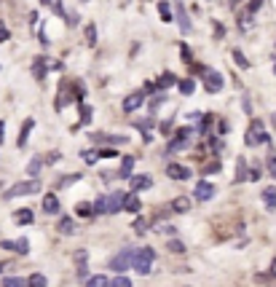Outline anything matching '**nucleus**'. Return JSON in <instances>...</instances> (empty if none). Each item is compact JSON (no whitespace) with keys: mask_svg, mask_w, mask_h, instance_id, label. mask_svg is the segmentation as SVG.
Wrapping results in <instances>:
<instances>
[{"mask_svg":"<svg viewBox=\"0 0 276 287\" xmlns=\"http://www.w3.org/2000/svg\"><path fill=\"white\" fill-rule=\"evenodd\" d=\"M41 191V180H25V183H17L6 191V199H17V196H27V193H38Z\"/></svg>","mask_w":276,"mask_h":287,"instance_id":"nucleus-3","label":"nucleus"},{"mask_svg":"<svg viewBox=\"0 0 276 287\" xmlns=\"http://www.w3.org/2000/svg\"><path fill=\"white\" fill-rule=\"evenodd\" d=\"M3 287H27V282L22 276H6L3 279Z\"/></svg>","mask_w":276,"mask_h":287,"instance_id":"nucleus-37","label":"nucleus"},{"mask_svg":"<svg viewBox=\"0 0 276 287\" xmlns=\"http://www.w3.org/2000/svg\"><path fill=\"white\" fill-rule=\"evenodd\" d=\"M27 287H49V282H46L43 274H33L27 279Z\"/></svg>","mask_w":276,"mask_h":287,"instance_id":"nucleus-32","label":"nucleus"},{"mask_svg":"<svg viewBox=\"0 0 276 287\" xmlns=\"http://www.w3.org/2000/svg\"><path fill=\"white\" fill-rule=\"evenodd\" d=\"M180 57H183V62H193V51H191V46H180Z\"/></svg>","mask_w":276,"mask_h":287,"instance_id":"nucleus-45","label":"nucleus"},{"mask_svg":"<svg viewBox=\"0 0 276 287\" xmlns=\"http://www.w3.org/2000/svg\"><path fill=\"white\" fill-rule=\"evenodd\" d=\"M263 204L265 209H276V185H268V188H263Z\"/></svg>","mask_w":276,"mask_h":287,"instance_id":"nucleus-17","label":"nucleus"},{"mask_svg":"<svg viewBox=\"0 0 276 287\" xmlns=\"http://www.w3.org/2000/svg\"><path fill=\"white\" fill-rule=\"evenodd\" d=\"M225 81L223 75L217 73V70H204V89L209 91V94H217V91H223Z\"/></svg>","mask_w":276,"mask_h":287,"instance_id":"nucleus-4","label":"nucleus"},{"mask_svg":"<svg viewBox=\"0 0 276 287\" xmlns=\"http://www.w3.org/2000/svg\"><path fill=\"white\" fill-rule=\"evenodd\" d=\"M271 118H273V123H276V113H273V115H271Z\"/></svg>","mask_w":276,"mask_h":287,"instance_id":"nucleus-63","label":"nucleus"},{"mask_svg":"<svg viewBox=\"0 0 276 287\" xmlns=\"http://www.w3.org/2000/svg\"><path fill=\"white\" fill-rule=\"evenodd\" d=\"M159 17H161L164 22H172V19H175V14H172V3L161 0V3H159Z\"/></svg>","mask_w":276,"mask_h":287,"instance_id":"nucleus-25","label":"nucleus"},{"mask_svg":"<svg viewBox=\"0 0 276 287\" xmlns=\"http://www.w3.org/2000/svg\"><path fill=\"white\" fill-rule=\"evenodd\" d=\"M94 145H126L129 142V137L126 134H105V131H97V134H91Z\"/></svg>","mask_w":276,"mask_h":287,"instance_id":"nucleus-7","label":"nucleus"},{"mask_svg":"<svg viewBox=\"0 0 276 287\" xmlns=\"http://www.w3.org/2000/svg\"><path fill=\"white\" fill-rule=\"evenodd\" d=\"M273 73H276V62H273Z\"/></svg>","mask_w":276,"mask_h":287,"instance_id":"nucleus-64","label":"nucleus"},{"mask_svg":"<svg viewBox=\"0 0 276 287\" xmlns=\"http://www.w3.org/2000/svg\"><path fill=\"white\" fill-rule=\"evenodd\" d=\"M3 244V250H14V252H19V255H27L30 252V239H17V242H11V239H6V242H0Z\"/></svg>","mask_w":276,"mask_h":287,"instance_id":"nucleus-10","label":"nucleus"},{"mask_svg":"<svg viewBox=\"0 0 276 287\" xmlns=\"http://www.w3.org/2000/svg\"><path fill=\"white\" fill-rule=\"evenodd\" d=\"M268 172H271V177L276 180V153H271V156H268Z\"/></svg>","mask_w":276,"mask_h":287,"instance_id":"nucleus-48","label":"nucleus"},{"mask_svg":"<svg viewBox=\"0 0 276 287\" xmlns=\"http://www.w3.org/2000/svg\"><path fill=\"white\" fill-rule=\"evenodd\" d=\"M215 172H220V164H217V161H212V164L204 167V175H215Z\"/></svg>","mask_w":276,"mask_h":287,"instance_id":"nucleus-49","label":"nucleus"},{"mask_svg":"<svg viewBox=\"0 0 276 287\" xmlns=\"http://www.w3.org/2000/svg\"><path fill=\"white\" fill-rule=\"evenodd\" d=\"M81 177H83V175H65V177H62V180L57 183V191H62V188H70L73 183H81Z\"/></svg>","mask_w":276,"mask_h":287,"instance_id":"nucleus-27","label":"nucleus"},{"mask_svg":"<svg viewBox=\"0 0 276 287\" xmlns=\"http://www.w3.org/2000/svg\"><path fill=\"white\" fill-rule=\"evenodd\" d=\"M131 180V193H140V191H148L153 185V177L151 175H137V177H129Z\"/></svg>","mask_w":276,"mask_h":287,"instance_id":"nucleus-11","label":"nucleus"},{"mask_svg":"<svg viewBox=\"0 0 276 287\" xmlns=\"http://www.w3.org/2000/svg\"><path fill=\"white\" fill-rule=\"evenodd\" d=\"M75 212H78V218H91L94 209H91V204H78V207H75Z\"/></svg>","mask_w":276,"mask_h":287,"instance_id":"nucleus-39","label":"nucleus"},{"mask_svg":"<svg viewBox=\"0 0 276 287\" xmlns=\"http://www.w3.org/2000/svg\"><path fill=\"white\" fill-rule=\"evenodd\" d=\"M41 167H43V161H41V159H33V161L27 164V175H30V177H38V172H41Z\"/></svg>","mask_w":276,"mask_h":287,"instance_id":"nucleus-38","label":"nucleus"},{"mask_svg":"<svg viewBox=\"0 0 276 287\" xmlns=\"http://www.w3.org/2000/svg\"><path fill=\"white\" fill-rule=\"evenodd\" d=\"M91 113H94V110H91L89 105H81V121H78V126H83V123H91ZM78 126H75V129H78Z\"/></svg>","mask_w":276,"mask_h":287,"instance_id":"nucleus-36","label":"nucleus"},{"mask_svg":"<svg viewBox=\"0 0 276 287\" xmlns=\"http://www.w3.org/2000/svg\"><path fill=\"white\" fill-rule=\"evenodd\" d=\"M57 231L62 236H73L75 231H78V223L73 220V218H59V223H57Z\"/></svg>","mask_w":276,"mask_h":287,"instance_id":"nucleus-14","label":"nucleus"},{"mask_svg":"<svg viewBox=\"0 0 276 287\" xmlns=\"http://www.w3.org/2000/svg\"><path fill=\"white\" fill-rule=\"evenodd\" d=\"M188 139H191V129H177L175 131V137H172V142L167 145V153H177V151H183L185 145H188Z\"/></svg>","mask_w":276,"mask_h":287,"instance_id":"nucleus-6","label":"nucleus"},{"mask_svg":"<svg viewBox=\"0 0 276 287\" xmlns=\"http://www.w3.org/2000/svg\"><path fill=\"white\" fill-rule=\"evenodd\" d=\"M153 260H156V252L151 250V247H143V250H134V255H131V268L137 271L140 276H145V274H151Z\"/></svg>","mask_w":276,"mask_h":287,"instance_id":"nucleus-1","label":"nucleus"},{"mask_svg":"<svg viewBox=\"0 0 276 287\" xmlns=\"http://www.w3.org/2000/svg\"><path fill=\"white\" fill-rule=\"evenodd\" d=\"M86 41H89V46H94V43H97V27H94V25H89V27H86Z\"/></svg>","mask_w":276,"mask_h":287,"instance_id":"nucleus-44","label":"nucleus"},{"mask_svg":"<svg viewBox=\"0 0 276 287\" xmlns=\"http://www.w3.org/2000/svg\"><path fill=\"white\" fill-rule=\"evenodd\" d=\"M228 129H231V123L220 121V126H217V134H228Z\"/></svg>","mask_w":276,"mask_h":287,"instance_id":"nucleus-54","label":"nucleus"},{"mask_svg":"<svg viewBox=\"0 0 276 287\" xmlns=\"http://www.w3.org/2000/svg\"><path fill=\"white\" fill-rule=\"evenodd\" d=\"M121 209H123V193L121 191L110 193L107 196V215H115V212H121Z\"/></svg>","mask_w":276,"mask_h":287,"instance_id":"nucleus-13","label":"nucleus"},{"mask_svg":"<svg viewBox=\"0 0 276 287\" xmlns=\"http://www.w3.org/2000/svg\"><path fill=\"white\" fill-rule=\"evenodd\" d=\"M268 131H265V126H263V121H252L249 123V129H247V134H244V142L249 145V148H255V145H265L268 142Z\"/></svg>","mask_w":276,"mask_h":287,"instance_id":"nucleus-2","label":"nucleus"},{"mask_svg":"<svg viewBox=\"0 0 276 287\" xmlns=\"http://www.w3.org/2000/svg\"><path fill=\"white\" fill-rule=\"evenodd\" d=\"M62 156H59V153H49V159H46V164H57V161H59Z\"/></svg>","mask_w":276,"mask_h":287,"instance_id":"nucleus-58","label":"nucleus"},{"mask_svg":"<svg viewBox=\"0 0 276 287\" xmlns=\"http://www.w3.org/2000/svg\"><path fill=\"white\" fill-rule=\"evenodd\" d=\"M193 196L199 199V201H209L212 196H215V185H212V183H207V180L196 183V191H193Z\"/></svg>","mask_w":276,"mask_h":287,"instance_id":"nucleus-9","label":"nucleus"},{"mask_svg":"<svg viewBox=\"0 0 276 287\" xmlns=\"http://www.w3.org/2000/svg\"><path fill=\"white\" fill-rule=\"evenodd\" d=\"M236 183H247V161L244 159L236 161Z\"/></svg>","mask_w":276,"mask_h":287,"instance_id":"nucleus-26","label":"nucleus"},{"mask_svg":"<svg viewBox=\"0 0 276 287\" xmlns=\"http://www.w3.org/2000/svg\"><path fill=\"white\" fill-rule=\"evenodd\" d=\"M175 83H177V78H175V75H172V73H164L161 78L156 81V89H159V91H167L169 86H175Z\"/></svg>","mask_w":276,"mask_h":287,"instance_id":"nucleus-22","label":"nucleus"},{"mask_svg":"<svg viewBox=\"0 0 276 287\" xmlns=\"http://www.w3.org/2000/svg\"><path fill=\"white\" fill-rule=\"evenodd\" d=\"M131 255H134V250L131 247H126V250H121L115 255L113 260H110V268L113 271H118V274H123L126 268H131Z\"/></svg>","mask_w":276,"mask_h":287,"instance_id":"nucleus-5","label":"nucleus"},{"mask_svg":"<svg viewBox=\"0 0 276 287\" xmlns=\"http://www.w3.org/2000/svg\"><path fill=\"white\" fill-rule=\"evenodd\" d=\"M33 126H35V121H33V118H27L25 123H22V134H19V148H25V145H27V137H30V131H33Z\"/></svg>","mask_w":276,"mask_h":287,"instance_id":"nucleus-24","label":"nucleus"},{"mask_svg":"<svg viewBox=\"0 0 276 287\" xmlns=\"http://www.w3.org/2000/svg\"><path fill=\"white\" fill-rule=\"evenodd\" d=\"M172 209H175V212H188V209H191V199H185V196L175 199V204H172Z\"/></svg>","mask_w":276,"mask_h":287,"instance_id":"nucleus-30","label":"nucleus"},{"mask_svg":"<svg viewBox=\"0 0 276 287\" xmlns=\"http://www.w3.org/2000/svg\"><path fill=\"white\" fill-rule=\"evenodd\" d=\"M73 89H75V99H78V102H83V94H86L83 81H75V83H73Z\"/></svg>","mask_w":276,"mask_h":287,"instance_id":"nucleus-42","label":"nucleus"},{"mask_svg":"<svg viewBox=\"0 0 276 287\" xmlns=\"http://www.w3.org/2000/svg\"><path fill=\"white\" fill-rule=\"evenodd\" d=\"M260 6H263V0H249V3H247V14H249V17H252V14H257Z\"/></svg>","mask_w":276,"mask_h":287,"instance_id":"nucleus-46","label":"nucleus"},{"mask_svg":"<svg viewBox=\"0 0 276 287\" xmlns=\"http://www.w3.org/2000/svg\"><path fill=\"white\" fill-rule=\"evenodd\" d=\"M9 38H11V33H9V27H6L3 22H0V43H6V41H9Z\"/></svg>","mask_w":276,"mask_h":287,"instance_id":"nucleus-50","label":"nucleus"},{"mask_svg":"<svg viewBox=\"0 0 276 287\" xmlns=\"http://www.w3.org/2000/svg\"><path fill=\"white\" fill-rule=\"evenodd\" d=\"M153 91H156V83H153V81H148V83H145V91H143V94L148 97V94H153Z\"/></svg>","mask_w":276,"mask_h":287,"instance_id":"nucleus-56","label":"nucleus"},{"mask_svg":"<svg viewBox=\"0 0 276 287\" xmlns=\"http://www.w3.org/2000/svg\"><path fill=\"white\" fill-rule=\"evenodd\" d=\"M110 287H131V282H129V279H126L123 274H118L113 282H110Z\"/></svg>","mask_w":276,"mask_h":287,"instance_id":"nucleus-43","label":"nucleus"},{"mask_svg":"<svg viewBox=\"0 0 276 287\" xmlns=\"http://www.w3.org/2000/svg\"><path fill=\"white\" fill-rule=\"evenodd\" d=\"M247 180H252V183L260 180V167H252V169H249V172H247Z\"/></svg>","mask_w":276,"mask_h":287,"instance_id":"nucleus-51","label":"nucleus"},{"mask_svg":"<svg viewBox=\"0 0 276 287\" xmlns=\"http://www.w3.org/2000/svg\"><path fill=\"white\" fill-rule=\"evenodd\" d=\"M94 212H97V215H107V196H99L97 201H94Z\"/></svg>","mask_w":276,"mask_h":287,"instance_id":"nucleus-35","label":"nucleus"},{"mask_svg":"<svg viewBox=\"0 0 276 287\" xmlns=\"http://www.w3.org/2000/svg\"><path fill=\"white\" fill-rule=\"evenodd\" d=\"M49 67L54 70V73H62V70H65V65H62V62H49Z\"/></svg>","mask_w":276,"mask_h":287,"instance_id":"nucleus-55","label":"nucleus"},{"mask_svg":"<svg viewBox=\"0 0 276 287\" xmlns=\"http://www.w3.org/2000/svg\"><path fill=\"white\" fill-rule=\"evenodd\" d=\"M81 156H83L86 164H97V161H99V153H97V151H83Z\"/></svg>","mask_w":276,"mask_h":287,"instance_id":"nucleus-41","label":"nucleus"},{"mask_svg":"<svg viewBox=\"0 0 276 287\" xmlns=\"http://www.w3.org/2000/svg\"><path fill=\"white\" fill-rule=\"evenodd\" d=\"M89 287H110V279L105 274H97V276L89 279Z\"/></svg>","mask_w":276,"mask_h":287,"instance_id":"nucleus-34","label":"nucleus"},{"mask_svg":"<svg viewBox=\"0 0 276 287\" xmlns=\"http://www.w3.org/2000/svg\"><path fill=\"white\" fill-rule=\"evenodd\" d=\"M151 126H153V121H151V118H148V121H140V123H137V129H143V131H148Z\"/></svg>","mask_w":276,"mask_h":287,"instance_id":"nucleus-57","label":"nucleus"},{"mask_svg":"<svg viewBox=\"0 0 276 287\" xmlns=\"http://www.w3.org/2000/svg\"><path fill=\"white\" fill-rule=\"evenodd\" d=\"M143 102H145V94H143V91H131V94L123 99V113L140 110V107H143Z\"/></svg>","mask_w":276,"mask_h":287,"instance_id":"nucleus-8","label":"nucleus"},{"mask_svg":"<svg viewBox=\"0 0 276 287\" xmlns=\"http://www.w3.org/2000/svg\"><path fill=\"white\" fill-rule=\"evenodd\" d=\"M123 209H126V212H140L137 193H123Z\"/></svg>","mask_w":276,"mask_h":287,"instance_id":"nucleus-20","label":"nucleus"},{"mask_svg":"<svg viewBox=\"0 0 276 287\" xmlns=\"http://www.w3.org/2000/svg\"><path fill=\"white\" fill-rule=\"evenodd\" d=\"M145 228H148V223H145L143 218H137V220H134V231H137V234H143Z\"/></svg>","mask_w":276,"mask_h":287,"instance_id":"nucleus-52","label":"nucleus"},{"mask_svg":"<svg viewBox=\"0 0 276 287\" xmlns=\"http://www.w3.org/2000/svg\"><path fill=\"white\" fill-rule=\"evenodd\" d=\"M70 99H73V97H70V91H67V83H65V86L59 89V99H57V110H62V107H65V105L70 102Z\"/></svg>","mask_w":276,"mask_h":287,"instance_id":"nucleus-31","label":"nucleus"},{"mask_svg":"<svg viewBox=\"0 0 276 287\" xmlns=\"http://www.w3.org/2000/svg\"><path fill=\"white\" fill-rule=\"evenodd\" d=\"M89 252L86 250H78V255H75V266H78V276H86V266H89Z\"/></svg>","mask_w":276,"mask_h":287,"instance_id":"nucleus-21","label":"nucleus"},{"mask_svg":"<svg viewBox=\"0 0 276 287\" xmlns=\"http://www.w3.org/2000/svg\"><path fill=\"white\" fill-rule=\"evenodd\" d=\"M167 247H169L172 252H177V255H183V252H185V244L180 242V239H172V242H167Z\"/></svg>","mask_w":276,"mask_h":287,"instance_id":"nucleus-40","label":"nucleus"},{"mask_svg":"<svg viewBox=\"0 0 276 287\" xmlns=\"http://www.w3.org/2000/svg\"><path fill=\"white\" fill-rule=\"evenodd\" d=\"M41 3H43V6H49V9H51L54 14H57V17H62V19L67 17V11H65V3H62V0H41Z\"/></svg>","mask_w":276,"mask_h":287,"instance_id":"nucleus-23","label":"nucleus"},{"mask_svg":"<svg viewBox=\"0 0 276 287\" xmlns=\"http://www.w3.org/2000/svg\"><path fill=\"white\" fill-rule=\"evenodd\" d=\"M46 73H49V62H46V57H35V62H33V75H35L38 81H43Z\"/></svg>","mask_w":276,"mask_h":287,"instance_id":"nucleus-15","label":"nucleus"},{"mask_svg":"<svg viewBox=\"0 0 276 287\" xmlns=\"http://www.w3.org/2000/svg\"><path fill=\"white\" fill-rule=\"evenodd\" d=\"M164 99H167V94H164V91H161V94H159V97H156L153 102H151V110H159V105L164 102Z\"/></svg>","mask_w":276,"mask_h":287,"instance_id":"nucleus-53","label":"nucleus"},{"mask_svg":"<svg viewBox=\"0 0 276 287\" xmlns=\"http://www.w3.org/2000/svg\"><path fill=\"white\" fill-rule=\"evenodd\" d=\"M177 22H180V30H183V33H191V30H193V27H191V19H188V14H185L183 9L177 11Z\"/></svg>","mask_w":276,"mask_h":287,"instance_id":"nucleus-29","label":"nucleus"},{"mask_svg":"<svg viewBox=\"0 0 276 287\" xmlns=\"http://www.w3.org/2000/svg\"><path fill=\"white\" fill-rule=\"evenodd\" d=\"M177 86H180V91H183L185 97H191V94H193V89H196V83H193V78H185V81H180Z\"/></svg>","mask_w":276,"mask_h":287,"instance_id":"nucleus-33","label":"nucleus"},{"mask_svg":"<svg viewBox=\"0 0 276 287\" xmlns=\"http://www.w3.org/2000/svg\"><path fill=\"white\" fill-rule=\"evenodd\" d=\"M131 169H134V156H123V159H121V169H118V177L129 180V177H131Z\"/></svg>","mask_w":276,"mask_h":287,"instance_id":"nucleus-18","label":"nucleus"},{"mask_svg":"<svg viewBox=\"0 0 276 287\" xmlns=\"http://www.w3.org/2000/svg\"><path fill=\"white\" fill-rule=\"evenodd\" d=\"M14 220H17L19 226H30V223L35 220V215H33V209H17V212H14Z\"/></svg>","mask_w":276,"mask_h":287,"instance_id":"nucleus-19","label":"nucleus"},{"mask_svg":"<svg viewBox=\"0 0 276 287\" xmlns=\"http://www.w3.org/2000/svg\"><path fill=\"white\" fill-rule=\"evenodd\" d=\"M43 209L49 215H57L59 212V199H57V193H46L43 196Z\"/></svg>","mask_w":276,"mask_h":287,"instance_id":"nucleus-16","label":"nucleus"},{"mask_svg":"<svg viewBox=\"0 0 276 287\" xmlns=\"http://www.w3.org/2000/svg\"><path fill=\"white\" fill-rule=\"evenodd\" d=\"M231 57H233V62H236V65H239L241 70H249V59L244 57L239 49H231Z\"/></svg>","mask_w":276,"mask_h":287,"instance_id":"nucleus-28","label":"nucleus"},{"mask_svg":"<svg viewBox=\"0 0 276 287\" xmlns=\"http://www.w3.org/2000/svg\"><path fill=\"white\" fill-rule=\"evenodd\" d=\"M3 266H6V263H3V260H0V271H3Z\"/></svg>","mask_w":276,"mask_h":287,"instance_id":"nucleus-62","label":"nucleus"},{"mask_svg":"<svg viewBox=\"0 0 276 287\" xmlns=\"http://www.w3.org/2000/svg\"><path fill=\"white\" fill-rule=\"evenodd\" d=\"M97 153H99V159H115V156H118L113 148H99Z\"/></svg>","mask_w":276,"mask_h":287,"instance_id":"nucleus-47","label":"nucleus"},{"mask_svg":"<svg viewBox=\"0 0 276 287\" xmlns=\"http://www.w3.org/2000/svg\"><path fill=\"white\" fill-rule=\"evenodd\" d=\"M241 105H244V113H252V105H249V99H247V97L241 99Z\"/></svg>","mask_w":276,"mask_h":287,"instance_id":"nucleus-59","label":"nucleus"},{"mask_svg":"<svg viewBox=\"0 0 276 287\" xmlns=\"http://www.w3.org/2000/svg\"><path fill=\"white\" fill-rule=\"evenodd\" d=\"M167 177H172V180H188V177H191V169L183 167V164H169Z\"/></svg>","mask_w":276,"mask_h":287,"instance_id":"nucleus-12","label":"nucleus"},{"mask_svg":"<svg viewBox=\"0 0 276 287\" xmlns=\"http://www.w3.org/2000/svg\"><path fill=\"white\" fill-rule=\"evenodd\" d=\"M271 276H276V258L271 260Z\"/></svg>","mask_w":276,"mask_h":287,"instance_id":"nucleus-61","label":"nucleus"},{"mask_svg":"<svg viewBox=\"0 0 276 287\" xmlns=\"http://www.w3.org/2000/svg\"><path fill=\"white\" fill-rule=\"evenodd\" d=\"M3 139H6V123L0 121V142H3Z\"/></svg>","mask_w":276,"mask_h":287,"instance_id":"nucleus-60","label":"nucleus"}]
</instances>
